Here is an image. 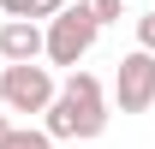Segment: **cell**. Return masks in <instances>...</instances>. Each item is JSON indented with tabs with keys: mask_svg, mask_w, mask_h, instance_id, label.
<instances>
[{
	"mask_svg": "<svg viewBox=\"0 0 155 149\" xmlns=\"http://www.w3.org/2000/svg\"><path fill=\"white\" fill-rule=\"evenodd\" d=\"M0 137H6V119H0Z\"/></svg>",
	"mask_w": 155,
	"mask_h": 149,
	"instance_id": "obj_10",
	"label": "cell"
},
{
	"mask_svg": "<svg viewBox=\"0 0 155 149\" xmlns=\"http://www.w3.org/2000/svg\"><path fill=\"white\" fill-rule=\"evenodd\" d=\"M114 101H119V113H143V108L155 101V54H149V48H131V54L119 60Z\"/></svg>",
	"mask_w": 155,
	"mask_h": 149,
	"instance_id": "obj_4",
	"label": "cell"
},
{
	"mask_svg": "<svg viewBox=\"0 0 155 149\" xmlns=\"http://www.w3.org/2000/svg\"><path fill=\"white\" fill-rule=\"evenodd\" d=\"M96 36H101V24L84 12V6H60L54 18H42V60L48 66H78V60L96 48Z\"/></svg>",
	"mask_w": 155,
	"mask_h": 149,
	"instance_id": "obj_2",
	"label": "cell"
},
{
	"mask_svg": "<svg viewBox=\"0 0 155 149\" xmlns=\"http://www.w3.org/2000/svg\"><path fill=\"white\" fill-rule=\"evenodd\" d=\"M78 6H84V12H90V18H96L101 30H107V24H119V18H125V0H78Z\"/></svg>",
	"mask_w": 155,
	"mask_h": 149,
	"instance_id": "obj_8",
	"label": "cell"
},
{
	"mask_svg": "<svg viewBox=\"0 0 155 149\" xmlns=\"http://www.w3.org/2000/svg\"><path fill=\"white\" fill-rule=\"evenodd\" d=\"M60 6H66V0H0V18H54Z\"/></svg>",
	"mask_w": 155,
	"mask_h": 149,
	"instance_id": "obj_6",
	"label": "cell"
},
{
	"mask_svg": "<svg viewBox=\"0 0 155 149\" xmlns=\"http://www.w3.org/2000/svg\"><path fill=\"white\" fill-rule=\"evenodd\" d=\"M42 131H48L54 143H66V137H78V143L101 137V131H107V95H101V78L84 72V66H66V84H60L54 101L42 108Z\"/></svg>",
	"mask_w": 155,
	"mask_h": 149,
	"instance_id": "obj_1",
	"label": "cell"
},
{
	"mask_svg": "<svg viewBox=\"0 0 155 149\" xmlns=\"http://www.w3.org/2000/svg\"><path fill=\"white\" fill-rule=\"evenodd\" d=\"M137 48H149V54H155V12L137 18Z\"/></svg>",
	"mask_w": 155,
	"mask_h": 149,
	"instance_id": "obj_9",
	"label": "cell"
},
{
	"mask_svg": "<svg viewBox=\"0 0 155 149\" xmlns=\"http://www.w3.org/2000/svg\"><path fill=\"white\" fill-rule=\"evenodd\" d=\"M0 60H42V24L36 18H0Z\"/></svg>",
	"mask_w": 155,
	"mask_h": 149,
	"instance_id": "obj_5",
	"label": "cell"
},
{
	"mask_svg": "<svg viewBox=\"0 0 155 149\" xmlns=\"http://www.w3.org/2000/svg\"><path fill=\"white\" fill-rule=\"evenodd\" d=\"M0 101H6V113H42L54 101V72L42 60H6L0 66Z\"/></svg>",
	"mask_w": 155,
	"mask_h": 149,
	"instance_id": "obj_3",
	"label": "cell"
},
{
	"mask_svg": "<svg viewBox=\"0 0 155 149\" xmlns=\"http://www.w3.org/2000/svg\"><path fill=\"white\" fill-rule=\"evenodd\" d=\"M0 149H54V137L48 131H30V125H6V137H0Z\"/></svg>",
	"mask_w": 155,
	"mask_h": 149,
	"instance_id": "obj_7",
	"label": "cell"
}]
</instances>
